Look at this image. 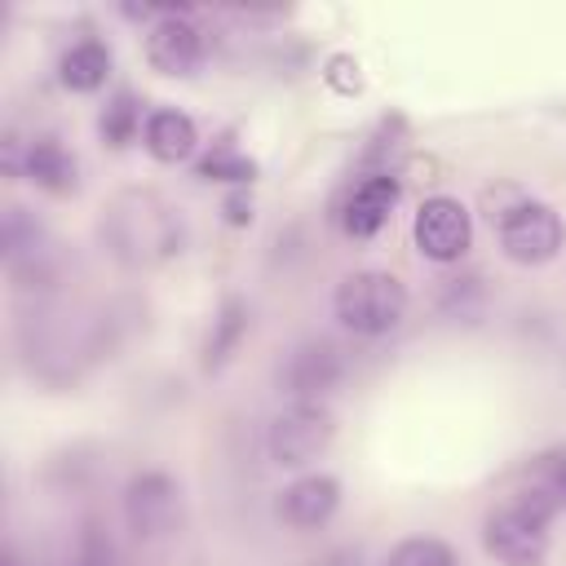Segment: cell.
<instances>
[{"mask_svg":"<svg viewBox=\"0 0 566 566\" xmlns=\"http://www.w3.org/2000/svg\"><path fill=\"white\" fill-rule=\"evenodd\" d=\"M102 234L124 265H155L181 252V217L155 190H124L106 208Z\"/></svg>","mask_w":566,"mask_h":566,"instance_id":"6da1fadb","label":"cell"},{"mask_svg":"<svg viewBox=\"0 0 566 566\" xmlns=\"http://www.w3.org/2000/svg\"><path fill=\"white\" fill-rule=\"evenodd\" d=\"M336 318L358 336H385L407 314V287L385 270H358L336 287Z\"/></svg>","mask_w":566,"mask_h":566,"instance_id":"7a4b0ae2","label":"cell"},{"mask_svg":"<svg viewBox=\"0 0 566 566\" xmlns=\"http://www.w3.org/2000/svg\"><path fill=\"white\" fill-rule=\"evenodd\" d=\"M482 544L500 566H544V557H548V517H539L522 500L504 495L482 522Z\"/></svg>","mask_w":566,"mask_h":566,"instance_id":"3957f363","label":"cell"},{"mask_svg":"<svg viewBox=\"0 0 566 566\" xmlns=\"http://www.w3.org/2000/svg\"><path fill=\"white\" fill-rule=\"evenodd\" d=\"M336 438V420L323 402H296L287 411L274 416L270 433H265V447H270V460L283 464V469H301L310 460H318Z\"/></svg>","mask_w":566,"mask_h":566,"instance_id":"277c9868","label":"cell"},{"mask_svg":"<svg viewBox=\"0 0 566 566\" xmlns=\"http://www.w3.org/2000/svg\"><path fill=\"white\" fill-rule=\"evenodd\" d=\"M124 522L142 544L168 539L177 531V522H181V486L159 469H146V473L128 478V486H124Z\"/></svg>","mask_w":566,"mask_h":566,"instance_id":"5b68a950","label":"cell"},{"mask_svg":"<svg viewBox=\"0 0 566 566\" xmlns=\"http://www.w3.org/2000/svg\"><path fill=\"white\" fill-rule=\"evenodd\" d=\"M562 239H566L562 217L548 203H535V199H522L500 221V248L517 265H544V261H553L562 252Z\"/></svg>","mask_w":566,"mask_h":566,"instance_id":"8992f818","label":"cell"},{"mask_svg":"<svg viewBox=\"0 0 566 566\" xmlns=\"http://www.w3.org/2000/svg\"><path fill=\"white\" fill-rule=\"evenodd\" d=\"M416 248L429 256V261H460L469 239H473V221H469V208L451 195H433L420 203L416 212Z\"/></svg>","mask_w":566,"mask_h":566,"instance_id":"52a82bcc","label":"cell"},{"mask_svg":"<svg viewBox=\"0 0 566 566\" xmlns=\"http://www.w3.org/2000/svg\"><path fill=\"white\" fill-rule=\"evenodd\" d=\"M146 62L159 75H190L203 62V35L181 13H159V22L146 31Z\"/></svg>","mask_w":566,"mask_h":566,"instance_id":"ba28073f","label":"cell"},{"mask_svg":"<svg viewBox=\"0 0 566 566\" xmlns=\"http://www.w3.org/2000/svg\"><path fill=\"white\" fill-rule=\"evenodd\" d=\"M279 380H283V389H287L296 402H318V398L332 394L336 380H340V354H336V345H327V340H305V345H296V349L287 354Z\"/></svg>","mask_w":566,"mask_h":566,"instance_id":"9c48e42d","label":"cell"},{"mask_svg":"<svg viewBox=\"0 0 566 566\" xmlns=\"http://www.w3.org/2000/svg\"><path fill=\"white\" fill-rule=\"evenodd\" d=\"M509 495L553 522L566 509V447H553V451H539L535 460H526L517 469Z\"/></svg>","mask_w":566,"mask_h":566,"instance_id":"30bf717a","label":"cell"},{"mask_svg":"<svg viewBox=\"0 0 566 566\" xmlns=\"http://www.w3.org/2000/svg\"><path fill=\"white\" fill-rule=\"evenodd\" d=\"M394 203H398V177H385V172L363 177V181L349 190L345 208H340V226H345V234H354V239H371V234L389 221Z\"/></svg>","mask_w":566,"mask_h":566,"instance_id":"8fae6325","label":"cell"},{"mask_svg":"<svg viewBox=\"0 0 566 566\" xmlns=\"http://www.w3.org/2000/svg\"><path fill=\"white\" fill-rule=\"evenodd\" d=\"M336 504H340V482L327 473H310L279 495V517L296 531H314L336 513Z\"/></svg>","mask_w":566,"mask_h":566,"instance_id":"7c38bea8","label":"cell"},{"mask_svg":"<svg viewBox=\"0 0 566 566\" xmlns=\"http://www.w3.org/2000/svg\"><path fill=\"white\" fill-rule=\"evenodd\" d=\"M22 177L35 181L49 195H71L80 186V164H75V155L57 137H35V142H27Z\"/></svg>","mask_w":566,"mask_h":566,"instance_id":"4fadbf2b","label":"cell"},{"mask_svg":"<svg viewBox=\"0 0 566 566\" xmlns=\"http://www.w3.org/2000/svg\"><path fill=\"white\" fill-rule=\"evenodd\" d=\"M142 137H146V150H150L159 164H181V159H190V155H195V146H199L195 119H190V115H181V111H168V106L146 115Z\"/></svg>","mask_w":566,"mask_h":566,"instance_id":"5bb4252c","label":"cell"},{"mask_svg":"<svg viewBox=\"0 0 566 566\" xmlns=\"http://www.w3.org/2000/svg\"><path fill=\"white\" fill-rule=\"evenodd\" d=\"M106 75H111V49L102 40H80L57 62V80L71 93H93V88L106 84Z\"/></svg>","mask_w":566,"mask_h":566,"instance_id":"9a60e30c","label":"cell"},{"mask_svg":"<svg viewBox=\"0 0 566 566\" xmlns=\"http://www.w3.org/2000/svg\"><path fill=\"white\" fill-rule=\"evenodd\" d=\"M248 336V305L239 296H230L217 318H212V332L203 340V371H221L230 363V354L239 349V340Z\"/></svg>","mask_w":566,"mask_h":566,"instance_id":"2e32d148","label":"cell"},{"mask_svg":"<svg viewBox=\"0 0 566 566\" xmlns=\"http://www.w3.org/2000/svg\"><path fill=\"white\" fill-rule=\"evenodd\" d=\"M97 128H102V137H106L111 146H128V142L137 137V128H142V106H137V97H133V93H115V97L106 102Z\"/></svg>","mask_w":566,"mask_h":566,"instance_id":"e0dca14e","label":"cell"},{"mask_svg":"<svg viewBox=\"0 0 566 566\" xmlns=\"http://www.w3.org/2000/svg\"><path fill=\"white\" fill-rule=\"evenodd\" d=\"M195 172H199L203 181H234V186H248V181L256 177V164H252L248 155H239L234 146H217L212 155L199 159Z\"/></svg>","mask_w":566,"mask_h":566,"instance_id":"ac0fdd59","label":"cell"},{"mask_svg":"<svg viewBox=\"0 0 566 566\" xmlns=\"http://www.w3.org/2000/svg\"><path fill=\"white\" fill-rule=\"evenodd\" d=\"M385 566H460V562H455L451 544H442V539H433V535H411V539H402V544L389 553Z\"/></svg>","mask_w":566,"mask_h":566,"instance_id":"d6986e66","label":"cell"},{"mask_svg":"<svg viewBox=\"0 0 566 566\" xmlns=\"http://www.w3.org/2000/svg\"><path fill=\"white\" fill-rule=\"evenodd\" d=\"M75 566H115V548L97 522H84L80 544H75Z\"/></svg>","mask_w":566,"mask_h":566,"instance_id":"ffe728a7","label":"cell"},{"mask_svg":"<svg viewBox=\"0 0 566 566\" xmlns=\"http://www.w3.org/2000/svg\"><path fill=\"white\" fill-rule=\"evenodd\" d=\"M323 80H327L336 93H358V88H363V75H358V62H354V57H332L327 71H323Z\"/></svg>","mask_w":566,"mask_h":566,"instance_id":"44dd1931","label":"cell"},{"mask_svg":"<svg viewBox=\"0 0 566 566\" xmlns=\"http://www.w3.org/2000/svg\"><path fill=\"white\" fill-rule=\"evenodd\" d=\"M226 221H234V226H248V221H252L248 195H230V199H226Z\"/></svg>","mask_w":566,"mask_h":566,"instance_id":"7402d4cb","label":"cell"}]
</instances>
